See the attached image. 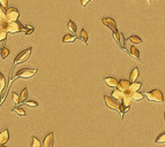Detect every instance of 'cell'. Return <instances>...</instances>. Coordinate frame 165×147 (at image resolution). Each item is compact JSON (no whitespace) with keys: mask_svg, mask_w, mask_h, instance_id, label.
I'll return each instance as SVG.
<instances>
[{"mask_svg":"<svg viewBox=\"0 0 165 147\" xmlns=\"http://www.w3.org/2000/svg\"><path fill=\"white\" fill-rule=\"evenodd\" d=\"M31 147H42V144L36 137H32V140H31Z\"/></svg>","mask_w":165,"mask_h":147,"instance_id":"obj_27","label":"cell"},{"mask_svg":"<svg viewBox=\"0 0 165 147\" xmlns=\"http://www.w3.org/2000/svg\"><path fill=\"white\" fill-rule=\"evenodd\" d=\"M9 140V131L8 129H5L0 132V145H5Z\"/></svg>","mask_w":165,"mask_h":147,"instance_id":"obj_11","label":"cell"},{"mask_svg":"<svg viewBox=\"0 0 165 147\" xmlns=\"http://www.w3.org/2000/svg\"><path fill=\"white\" fill-rule=\"evenodd\" d=\"M19 16H20V12H19L18 8L7 7V9H6V18H7L8 21L9 22L18 21Z\"/></svg>","mask_w":165,"mask_h":147,"instance_id":"obj_6","label":"cell"},{"mask_svg":"<svg viewBox=\"0 0 165 147\" xmlns=\"http://www.w3.org/2000/svg\"><path fill=\"white\" fill-rule=\"evenodd\" d=\"M148 1H150V0H148Z\"/></svg>","mask_w":165,"mask_h":147,"instance_id":"obj_39","label":"cell"},{"mask_svg":"<svg viewBox=\"0 0 165 147\" xmlns=\"http://www.w3.org/2000/svg\"><path fill=\"white\" fill-rule=\"evenodd\" d=\"M114 37L115 39H117V42H118V44L120 45V47H125V40H124V37H122V35L119 31H117V32H114Z\"/></svg>","mask_w":165,"mask_h":147,"instance_id":"obj_15","label":"cell"},{"mask_svg":"<svg viewBox=\"0 0 165 147\" xmlns=\"http://www.w3.org/2000/svg\"><path fill=\"white\" fill-rule=\"evenodd\" d=\"M80 39H81L83 43H84V45H87V44H88V33H87V31L84 30V29H82V30H81V33H80Z\"/></svg>","mask_w":165,"mask_h":147,"instance_id":"obj_20","label":"cell"},{"mask_svg":"<svg viewBox=\"0 0 165 147\" xmlns=\"http://www.w3.org/2000/svg\"><path fill=\"white\" fill-rule=\"evenodd\" d=\"M128 40L130 42V43H133V44H141V43H142V39H141L140 37H137V36H130L128 38Z\"/></svg>","mask_w":165,"mask_h":147,"instance_id":"obj_25","label":"cell"},{"mask_svg":"<svg viewBox=\"0 0 165 147\" xmlns=\"http://www.w3.org/2000/svg\"><path fill=\"white\" fill-rule=\"evenodd\" d=\"M34 31V28H32L31 25H27V29L24 30V32H25V35H30V33Z\"/></svg>","mask_w":165,"mask_h":147,"instance_id":"obj_34","label":"cell"},{"mask_svg":"<svg viewBox=\"0 0 165 147\" xmlns=\"http://www.w3.org/2000/svg\"><path fill=\"white\" fill-rule=\"evenodd\" d=\"M28 93H29L28 89L24 87V89L22 90L21 94H20V104H22V102H24V101L28 100Z\"/></svg>","mask_w":165,"mask_h":147,"instance_id":"obj_18","label":"cell"},{"mask_svg":"<svg viewBox=\"0 0 165 147\" xmlns=\"http://www.w3.org/2000/svg\"><path fill=\"white\" fill-rule=\"evenodd\" d=\"M53 144H54V135H53V132L47 133L46 137L44 138L43 147H53Z\"/></svg>","mask_w":165,"mask_h":147,"instance_id":"obj_10","label":"cell"},{"mask_svg":"<svg viewBox=\"0 0 165 147\" xmlns=\"http://www.w3.org/2000/svg\"><path fill=\"white\" fill-rule=\"evenodd\" d=\"M112 97L114 98V99H117V100H121L122 97H124V92H121V91H119L118 89H117L115 91L112 92Z\"/></svg>","mask_w":165,"mask_h":147,"instance_id":"obj_22","label":"cell"},{"mask_svg":"<svg viewBox=\"0 0 165 147\" xmlns=\"http://www.w3.org/2000/svg\"><path fill=\"white\" fill-rule=\"evenodd\" d=\"M0 5H1L4 8H7L8 7V0H0Z\"/></svg>","mask_w":165,"mask_h":147,"instance_id":"obj_35","label":"cell"},{"mask_svg":"<svg viewBox=\"0 0 165 147\" xmlns=\"http://www.w3.org/2000/svg\"><path fill=\"white\" fill-rule=\"evenodd\" d=\"M31 51H32V48L31 47H29V48H27V50L22 51L21 53H19L14 60V67L15 66H18L19 63H22V62L27 61L29 57H30V55H31Z\"/></svg>","mask_w":165,"mask_h":147,"instance_id":"obj_4","label":"cell"},{"mask_svg":"<svg viewBox=\"0 0 165 147\" xmlns=\"http://www.w3.org/2000/svg\"><path fill=\"white\" fill-rule=\"evenodd\" d=\"M148 100L151 102H158V104H163L164 102V96L162 93V91L159 90H152L150 92H148L147 94Z\"/></svg>","mask_w":165,"mask_h":147,"instance_id":"obj_3","label":"cell"},{"mask_svg":"<svg viewBox=\"0 0 165 147\" xmlns=\"http://www.w3.org/2000/svg\"><path fill=\"white\" fill-rule=\"evenodd\" d=\"M89 1H91V0H81V5H82L83 7H86L87 4H88Z\"/></svg>","mask_w":165,"mask_h":147,"instance_id":"obj_36","label":"cell"},{"mask_svg":"<svg viewBox=\"0 0 165 147\" xmlns=\"http://www.w3.org/2000/svg\"><path fill=\"white\" fill-rule=\"evenodd\" d=\"M8 20L7 18H3V20H0V29H6L8 25Z\"/></svg>","mask_w":165,"mask_h":147,"instance_id":"obj_28","label":"cell"},{"mask_svg":"<svg viewBox=\"0 0 165 147\" xmlns=\"http://www.w3.org/2000/svg\"><path fill=\"white\" fill-rule=\"evenodd\" d=\"M141 84L140 82H133L130 83V85H129V92H135V91H139L141 89Z\"/></svg>","mask_w":165,"mask_h":147,"instance_id":"obj_16","label":"cell"},{"mask_svg":"<svg viewBox=\"0 0 165 147\" xmlns=\"http://www.w3.org/2000/svg\"><path fill=\"white\" fill-rule=\"evenodd\" d=\"M68 29L72 31V32H76V24L72 21V20L68 22Z\"/></svg>","mask_w":165,"mask_h":147,"instance_id":"obj_29","label":"cell"},{"mask_svg":"<svg viewBox=\"0 0 165 147\" xmlns=\"http://www.w3.org/2000/svg\"><path fill=\"white\" fill-rule=\"evenodd\" d=\"M129 52H130V55L137 60H140V51L137 50L135 46H130L129 47Z\"/></svg>","mask_w":165,"mask_h":147,"instance_id":"obj_17","label":"cell"},{"mask_svg":"<svg viewBox=\"0 0 165 147\" xmlns=\"http://www.w3.org/2000/svg\"><path fill=\"white\" fill-rule=\"evenodd\" d=\"M139 76H140V71H139V69L137 68H134L130 74H129V82H136V79L139 78Z\"/></svg>","mask_w":165,"mask_h":147,"instance_id":"obj_13","label":"cell"},{"mask_svg":"<svg viewBox=\"0 0 165 147\" xmlns=\"http://www.w3.org/2000/svg\"><path fill=\"white\" fill-rule=\"evenodd\" d=\"M7 33H8V31L6 30V29H0V43L6 40V38H7Z\"/></svg>","mask_w":165,"mask_h":147,"instance_id":"obj_24","label":"cell"},{"mask_svg":"<svg viewBox=\"0 0 165 147\" xmlns=\"http://www.w3.org/2000/svg\"><path fill=\"white\" fill-rule=\"evenodd\" d=\"M0 147H6V146H4V145H0Z\"/></svg>","mask_w":165,"mask_h":147,"instance_id":"obj_37","label":"cell"},{"mask_svg":"<svg viewBox=\"0 0 165 147\" xmlns=\"http://www.w3.org/2000/svg\"><path fill=\"white\" fill-rule=\"evenodd\" d=\"M132 102H133V99H132V96H130V92L129 91H127V92H125L124 93V97H122L121 99V116L124 113H126V111L128 110V108L130 107V105H132Z\"/></svg>","mask_w":165,"mask_h":147,"instance_id":"obj_5","label":"cell"},{"mask_svg":"<svg viewBox=\"0 0 165 147\" xmlns=\"http://www.w3.org/2000/svg\"><path fill=\"white\" fill-rule=\"evenodd\" d=\"M76 39V36H74V35H65L64 38H62V42L64 43H73V42H75Z\"/></svg>","mask_w":165,"mask_h":147,"instance_id":"obj_19","label":"cell"},{"mask_svg":"<svg viewBox=\"0 0 165 147\" xmlns=\"http://www.w3.org/2000/svg\"><path fill=\"white\" fill-rule=\"evenodd\" d=\"M104 100H105L106 106H108L110 109L115 110V111H119V113L121 114V104L119 102V100L114 99L113 97H109V96H105Z\"/></svg>","mask_w":165,"mask_h":147,"instance_id":"obj_2","label":"cell"},{"mask_svg":"<svg viewBox=\"0 0 165 147\" xmlns=\"http://www.w3.org/2000/svg\"><path fill=\"white\" fill-rule=\"evenodd\" d=\"M156 143H157V144L165 143V132L162 133V135H159V136L157 137V139H156Z\"/></svg>","mask_w":165,"mask_h":147,"instance_id":"obj_31","label":"cell"},{"mask_svg":"<svg viewBox=\"0 0 165 147\" xmlns=\"http://www.w3.org/2000/svg\"><path fill=\"white\" fill-rule=\"evenodd\" d=\"M130 96H132V99H133V101H140L143 99L144 94L141 93V92H139V91H135V92H130Z\"/></svg>","mask_w":165,"mask_h":147,"instance_id":"obj_14","label":"cell"},{"mask_svg":"<svg viewBox=\"0 0 165 147\" xmlns=\"http://www.w3.org/2000/svg\"><path fill=\"white\" fill-rule=\"evenodd\" d=\"M12 99H13V101H14V102H15L16 105L20 104V96H19L18 93H15V92H13V93H12Z\"/></svg>","mask_w":165,"mask_h":147,"instance_id":"obj_30","label":"cell"},{"mask_svg":"<svg viewBox=\"0 0 165 147\" xmlns=\"http://www.w3.org/2000/svg\"><path fill=\"white\" fill-rule=\"evenodd\" d=\"M23 104L27 105V106H30V107H36L38 102H36V101H24Z\"/></svg>","mask_w":165,"mask_h":147,"instance_id":"obj_33","label":"cell"},{"mask_svg":"<svg viewBox=\"0 0 165 147\" xmlns=\"http://www.w3.org/2000/svg\"><path fill=\"white\" fill-rule=\"evenodd\" d=\"M5 87H6V79H5L3 72L0 71V93L5 90Z\"/></svg>","mask_w":165,"mask_h":147,"instance_id":"obj_21","label":"cell"},{"mask_svg":"<svg viewBox=\"0 0 165 147\" xmlns=\"http://www.w3.org/2000/svg\"><path fill=\"white\" fill-rule=\"evenodd\" d=\"M104 82L110 87H117V85H118V79L114 78V77H106L104 79Z\"/></svg>","mask_w":165,"mask_h":147,"instance_id":"obj_12","label":"cell"},{"mask_svg":"<svg viewBox=\"0 0 165 147\" xmlns=\"http://www.w3.org/2000/svg\"><path fill=\"white\" fill-rule=\"evenodd\" d=\"M3 18H6V11H5V8L0 5V20H3Z\"/></svg>","mask_w":165,"mask_h":147,"instance_id":"obj_32","label":"cell"},{"mask_svg":"<svg viewBox=\"0 0 165 147\" xmlns=\"http://www.w3.org/2000/svg\"><path fill=\"white\" fill-rule=\"evenodd\" d=\"M12 110L14 111V113H16L18 115H20V116H25V111L22 107H15L14 109H12Z\"/></svg>","mask_w":165,"mask_h":147,"instance_id":"obj_26","label":"cell"},{"mask_svg":"<svg viewBox=\"0 0 165 147\" xmlns=\"http://www.w3.org/2000/svg\"><path fill=\"white\" fill-rule=\"evenodd\" d=\"M102 22H103V24H105L106 27H109V28L111 29L112 31H113V33L117 32L118 30H117V24H115V22L113 18L111 17H103L102 18Z\"/></svg>","mask_w":165,"mask_h":147,"instance_id":"obj_8","label":"cell"},{"mask_svg":"<svg viewBox=\"0 0 165 147\" xmlns=\"http://www.w3.org/2000/svg\"><path fill=\"white\" fill-rule=\"evenodd\" d=\"M164 122H165V113H164Z\"/></svg>","mask_w":165,"mask_h":147,"instance_id":"obj_38","label":"cell"},{"mask_svg":"<svg viewBox=\"0 0 165 147\" xmlns=\"http://www.w3.org/2000/svg\"><path fill=\"white\" fill-rule=\"evenodd\" d=\"M8 32L11 33H18V32H21V31H24V29L22 27L21 23H19L18 21H13V22H8V25L6 28Z\"/></svg>","mask_w":165,"mask_h":147,"instance_id":"obj_7","label":"cell"},{"mask_svg":"<svg viewBox=\"0 0 165 147\" xmlns=\"http://www.w3.org/2000/svg\"><path fill=\"white\" fill-rule=\"evenodd\" d=\"M129 85H130V82L129 81H126V79H120L118 81V85H117V89L121 92H127L129 91Z\"/></svg>","mask_w":165,"mask_h":147,"instance_id":"obj_9","label":"cell"},{"mask_svg":"<svg viewBox=\"0 0 165 147\" xmlns=\"http://www.w3.org/2000/svg\"><path fill=\"white\" fill-rule=\"evenodd\" d=\"M9 54H11V51L8 50L7 47H3V48L0 50V55H1V57H3V59H6V57L9 55Z\"/></svg>","mask_w":165,"mask_h":147,"instance_id":"obj_23","label":"cell"},{"mask_svg":"<svg viewBox=\"0 0 165 147\" xmlns=\"http://www.w3.org/2000/svg\"><path fill=\"white\" fill-rule=\"evenodd\" d=\"M37 72V69H29V68H23L21 69V70H19L18 74L13 77V78L11 79V82H9V85H11L12 83H13V81L16 78H30V77H32V76L35 75Z\"/></svg>","mask_w":165,"mask_h":147,"instance_id":"obj_1","label":"cell"}]
</instances>
